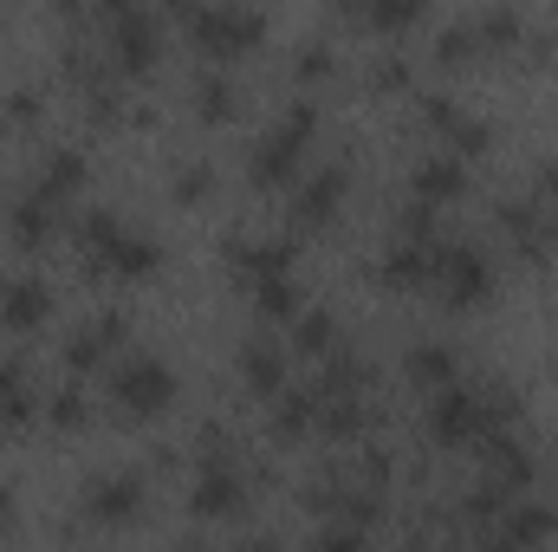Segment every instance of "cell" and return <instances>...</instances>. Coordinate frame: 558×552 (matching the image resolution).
<instances>
[{"label": "cell", "mask_w": 558, "mask_h": 552, "mask_svg": "<svg viewBox=\"0 0 558 552\" xmlns=\"http://www.w3.org/2000/svg\"><path fill=\"white\" fill-rule=\"evenodd\" d=\"M318 429H325L331 442L364 435V429H371V397H318Z\"/></svg>", "instance_id": "cell-27"}, {"label": "cell", "mask_w": 558, "mask_h": 552, "mask_svg": "<svg viewBox=\"0 0 558 552\" xmlns=\"http://www.w3.org/2000/svg\"><path fill=\"white\" fill-rule=\"evenodd\" d=\"M351 189V163H318L305 182H292V228H325Z\"/></svg>", "instance_id": "cell-9"}, {"label": "cell", "mask_w": 558, "mask_h": 552, "mask_svg": "<svg viewBox=\"0 0 558 552\" xmlns=\"http://www.w3.org/2000/svg\"><path fill=\"white\" fill-rule=\"evenodd\" d=\"M474 552H513V547L507 540H487V547H474Z\"/></svg>", "instance_id": "cell-45"}, {"label": "cell", "mask_w": 558, "mask_h": 552, "mask_svg": "<svg viewBox=\"0 0 558 552\" xmlns=\"http://www.w3.org/2000/svg\"><path fill=\"white\" fill-rule=\"evenodd\" d=\"M410 79H416V72H410L403 52H377V59L364 65V85H371V92H410Z\"/></svg>", "instance_id": "cell-33"}, {"label": "cell", "mask_w": 558, "mask_h": 552, "mask_svg": "<svg viewBox=\"0 0 558 552\" xmlns=\"http://www.w3.org/2000/svg\"><path fill=\"white\" fill-rule=\"evenodd\" d=\"M52 228H59V202H46L39 189H26V195L7 202V235H13L20 248H46Z\"/></svg>", "instance_id": "cell-19"}, {"label": "cell", "mask_w": 558, "mask_h": 552, "mask_svg": "<svg viewBox=\"0 0 558 552\" xmlns=\"http://www.w3.org/2000/svg\"><path fill=\"white\" fill-rule=\"evenodd\" d=\"M481 481H494L500 494H526L533 488V448L513 435V429H500V435H487L481 442Z\"/></svg>", "instance_id": "cell-12"}, {"label": "cell", "mask_w": 558, "mask_h": 552, "mask_svg": "<svg viewBox=\"0 0 558 552\" xmlns=\"http://www.w3.org/2000/svg\"><path fill=\"white\" fill-rule=\"evenodd\" d=\"M46 416H52V429H85V422H92V397H85L78 384H65V391H52Z\"/></svg>", "instance_id": "cell-37"}, {"label": "cell", "mask_w": 558, "mask_h": 552, "mask_svg": "<svg viewBox=\"0 0 558 552\" xmlns=\"http://www.w3.org/2000/svg\"><path fill=\"white\" fill-rule=\"evenodd\" d=\"M487 143H494V124H487V118H468V111H461V118H454V131H448V143H441V149H454V156L468 163V156H481Z\"/></svg>", "instance_id": "cell-36"}, {"label": "cell", "mask_w": 558, "mask_h": 552, "mask_svg": "<svg viewBox=\"0 0 558 552\" xmlns=\"http://www.w3.org/2000/svg\"><path fill=\"white\" fill-rule=\"evenodd\" d=\"M494 221H500V235L513 241V254H526V261H539L546 254V208L539 202H526V195H507L500 208H494Z\"/></svg>", "instance_id": "cell-18"}, {"label": "cell", "mask_w": 558, "mask_h": 552, "mask_svg": "<svg viewBox=\"0 0 558 552\" xmlns=\"http://www.w3.org/2000/svg\"><path fill=\"white\" fill-rule=\"evenodd\" d=\"M234 552H286V547H279L274 533H254V540H241V547H234Z\"/></svg>", "instance_id": "cell-43"}, {"label": "cell", "mask_w": 558, "mask_h": 552, "mask_svg": "<svg viewBox=\"0 0 558 552\" xmlns=\"http://www.w3.org/2000/svg\"><path fill=\"white\" fill-rule=\"evenodd\" d=\"M39 111H46V92H39V85H33V79H26V85H13V92H7V124H33V118H39Z\"/></svg>", "instance_id": "cell-40"}, {"label": "cell", "mask_w": 558, "mask_h": 552, "mask_svg": "<svg viewBox=\"0 0 558 552\" xmlns=\"http://www.w3.org/2000/svg\"><path fill=\"white\" fill-rule=\"evenodd\" d=\"M428 52H435V65H461V59H474V52H481L474 20H441L435 39H428Z\"/></svg>", "instance_id": "cell-31"}, {"label": "cell", "mask_w": 558, "mask_h": 552, "mask_svg": "<svg viewBox=\"0 0 558 552\" xmlns=\"http://www.w3.org/2000/svg\"><path fill=\"white\" fill-rule=\"evenodd\" d=\"M410 552H428V547H422V540H416V547H410Z\"/></svg>", "instance_id": "cell-46"}, {"label": "cell", "mask_w": 558, "mask_h": 552, "mask_svg": "<svg viewBox=\"0 0 558 552\" xmlns=\"http://www.w3.org/2000/svg\"><path fill=\"white\" fill-rule=\"evenodd\" d=\"M267 429H274L279 442H299V435H312V429H318V391H299V384H286L274 404H267Z\"/></svg>", "instance_id": "cell-23"}, {"label": "cell", "mask_w": 558, "mask_h": 552, "mask_svg": "<svg viewBox=\"0 0 558 552\" xmlns=\"http://www.w3.org/2000/svg\"><path fill=\"white\" fill-rule=\"evenodd\" d=\"M124 338H131V319H124V312H98V319H85V325L65 338V364H72V371L118 364V358H124Z\"/></svg>", "instance_id": "cell-10"}, {"label": "cell", "mask_w": 558, "mask_h": 552, "mask_svg": "<svg viewBox=\"0 0 558 552\" xmlns=\"http://www.w3.org/2000/svg\"><path fill=\"white\" fill-rule=\"evenodd\" d=\"M0 527H13V494L0 488Z\"/></svg>", "instance_id": "cell-44"}, {"label": "cell", "mask_w": 558, "mask_h": 552, "mask_svg": "<svg viewBox=\"0 0 558 552\" xmlns=\"http://www.w3.org/2000/svg\"><path fill=\"white\" fill-rule=\"evenodd\" d=\"M422 429L435 448H461V442H487V416H481V384H448L428 397Z\"/></svg>", "instance_id": "cell-6"}, {"label": "cell", "mask_w": 558, "mask_h": 552, "mask_svg": "<svg viewBox=\"0 0 558 552\" xmlns=\"http://www.w3.org/2000/svg\"><path fill=\"white\" fill-rule=\"evenodd\" d=\"M241 384H247L254 397L274 404L279 391H286V345H274V338H247V345H241Z\"/></svg>", "instance_id": "cell-20"}, {"label": "cell", "mask_w": 558, "mask_h": 552, "mask_svg": "<svg viewBox=\"0 0 558 552\" xmlns=\"http://www.w3.org/2000/svg\"><path fill=\"white\" fill-rule=\"evenodd\" d=\"M169 189H175V202H208L215 169H208L202 156H189V163H175V169H169Z\"/></svg>", "instance_id": "cell-34"}, {"label": "cell", "mask_w": 558, "mask_h": 552, "mask_svg": "<svg viewBox=\"0 0 558 552\" xmlns=\"http://www.w3.org/2000/svg\"><path fill=\"white\" fill-rule=\"evenodd\" d=\"M468 189V163L454 156V149H428V156H416V169H410V202H428V208H448L454 195Z\"/></svg>", "instance_id": "cell-14"}, {"label": "cell", "mask_w": 558, "mask_h": 552, "mask_svg": "<svg viewBox=\"0 0 558 552\" xmlns=\"http://www.w3.org/2000/svg\"><path fill=\"white\" fill-rule=\"evenodd\" d=\"M182 26L208 52V65H228L234 52H254L267 39V13L260 7H182Z\"/></svg>", "instance_id": "cell-3"}, {"label": "cell", "mask_w": 558, "mask_h": 552, "mask_svg": "<svg viewBox=\"0 0 558 552\" xmlns=\"http://www.w3.org/2000/svg\"><path fill=\"white\" fill-rule=\"evenodd\" d=\"M441 241V235H435ZM435 241H390L384 254H377V279L384 286H428V267H435Z\"/></svg>", "instance_id": "cell-21"}, {"label": "cell", "mask_w": 558, "mask_h": 552, "mask_svg": "<svg viewBox=\"0 0 558 552\" xmlns=\"http://www.w3.org/2000/svg\"><path fill=\"white\" fill-rule=\"evenodd\" d=\"M118 228H124V215H118V208H105V202H92V208H78V221H72V241H78V248H85V261H92V254H98V248H105Z\"/></svg>", "instance_id": "cell-32"}, {"label": "cell", "mask_w": 558, "mask_h": 552, "mask_svg": "<svg viewBox=\"0 0 558 552\" xmlns=\"http://www.w3.org/2000/svg\"><path fill=\"white\" fill-rule=\"evenodd\" d=\"M312 552H371V527H351V520H325Z\"/></svg>", "instance_id": "cell-38"}, {"label": "cell", "mask_w": 558, "mask_h": 552, "mask_svg": "<svg viewBox=\"0 0 558 552\" xmlns=\"http://www.w3.org/2000/svg\"><path fill=\"white\" fill-rule=\"evenodd\" d=\"M468 20H474V39H481L487 52H507V46L526 39V20H520L513 7H487V13H468Z\"/></svg>", "instance_id": "cell-29"}, {"label": "cell", "mask_w": 558, "mask_h": 552, "mask_svg": "<svg viewBox=\"0 0 558 552\" xmlns=\"http://www.w3.org/2000/svg\"><path fill=\"white\" fill-rule=\"evenodd\" d=\"M156 261H162V241L149 235V228H118L98 254H92V267L98 274H118V279H143V274H156Z\"/></svg>", "instance_id": "cell-13"}, {"label": "cell", "mask_w": 558, "mask_h": 552, "mask_svg": "<svg viewBox=\"0 0 558 552\" xmlns=\"http://www.w3.org/2000/svg\"><path fill=\"white\" fill-rule=\"evenodd\" d=\"M254 292V312L267 319V325H292L299 312H305V292H299V279H260V286H247Z\"/></svg>", "instance_id": "cell-25"}, {"label": "cell", "mask_w": 558, "mask_h": 552, "mask_svg": "<svg viewBox=\"0 0 558 552\" xmlns=\"http://www.w3.org/2000/svg\"><path fill=\"white\" fill-rule=\"evenodd\" d=\"M118 111H124V79H105V85H92V92H85V118L111 124Z\"/></svg>", "instance_id": "cell-39"}, {"label": "cell", "mask_w": 558, "mask_h": 552, "mask_svg": "<svg viewBox=\"0 0 558 552\" xmlns=\"http://www.w3.org/2000/svg\"><path fill=\"white\" fill-rule=\"evenodd\" d=\"M0 422L7 429L33 422V384H26V364L20 358H0Z\"/></svg>", "instance_id": "cell-28"}, {"label": "cell", "mask_w": 558, "mask_h": 552, "mask_svg": "<svg viewBox=\"0 0 558 552\" xmlns=\"http://www.w3.org/2000/svg\"><path fill=\"white\" fill-rule=\"evenodd\" d=\"M416 111H422V124H435V131H454V118H461V105L448 92H422Z\"/></svg>", "instance_id": "cell-41"}, {"label": "cell", "mask_w": 558, "mask_h": 552, "mask_svg": "<svg viewBox=\"0 0 558 552\" xmlns=\"http://www.w3.org/2000/svg\"><path fill=\"white\" fill-rule=\"evenodd\" d=\"M344 20H357V26H377V33H403V26H416L422 7L416 0H371V7H338Z\"/></svg>", "instance_id": "cell-30"}, {"label": "cell", "mask_w": 558, "mask_h": 552, "mask_svg": "<svg viewBox=\"0 0 558 552\" xmlns=\"http://www.w3.org/2000/svg\"><path fill=\"white\" fill-rule=\"evenodd\" d=\"M428 286H435V299L454 305V312L494 299V261H487V248H481V241H461V235H454V241H435Z\"/></svg>", "instance_id": "cell-2"}, {"label": "cell", "mask_w": 558, "mask_h": 552, "mask_svg": "<svg viewBox=\"0 0 558 552\" xmlns=\"http://www.w3.org/2000/svg\"><path fill=\"white\" fill-rule=\"evenodd\" d=\"M221 254H228L234 274H247V286L292 274V235H228Z\"/></svg>", "instance_id": "cell-11"}, {"label": "cell", "mask_w": 558, "mask_h": 552, "mask_svg": "<svg viewBox=\"0 0 558 552\" xmlns=\"http://www.w3.org/2000/svg\"><path fill=\"white\" fill-rule=\"evenodd\" d=\"M292 72H299V79H331V72H338L331 39H299V46H292Z\"/></svg>", "instance_id": "cell-35"}, {"label": "cell", "mask_w": 558, "mask_h": 552, "mask_svg": "<svg viewBox=\"0 0 558 552\" xmlns=\"http://www.w3.org/2000/svg\"><path fill=\"white\" fill-rule=\"evenodd\" d=\"M52 312V286L39 274H0V325L7 332H33Z\"/></svg>", "instance_id": "cell-15"}, {"label": "cell", "mask_w": 558, "mask_h": 552, "mask_svg": "<svg viewBox=\"0 0 558 552\" xmlns=\"http://www.w3.org/2000/svg\"><path fill=\"white\" fill-rule=\"evenodd\" d=\"M292 351H305V358H331V351H338V319H331L325 305H305V312L292 319Z\"/></svg>", "instance_id": "cell-26"}, {"label": "cell", "mask_w": 558, "mask_h": 552, "mask_svg": "<svg viewBox=\"0 0 558 552\" xmlns=\"http://www.w3.org/2000/svg\"><path fill=\"white\" fill-rule=\"evenodd\" d=\"M111 404H118V416H131V422L162 416L175 404V371H169L162 358H149V351L118 358V364H111Z\"/></svg>", "instance_id": "cell-5"}, {"label": "cell", "mask_w": 558, "mask_h": 552, "mask_svg": "<svg viewBox=\"0 0 558 552\" xmlns=\"http://www.w3.org/2000/svg\"><path fill=\"white\" fill-rule=\"evenodd\" d=\"M156 52H162V20L137 0H111L105 7V59H111V72L137 79V72L156 65Z\"/></svg>", "instance_id": "cell-4"}, {"label": "cell", "mask_w": 558, "mask_h": 552, "mask_svg": "<svg viewBox=\"0 0 558 552\" xmlns=\"http://www.w3.org/2000/svg\"><path fill=\"white\" fill-rule=\"evenodd\" d=\"M85 176H92L85 149H78V143H52V149L39 156V182H33V189H39L46 202H72V195L85 189Z\"/></svg>", "instance_id": "cell-17"}, {"label": "cell", "mask_w": 558, "mask_h": 552, "mask_svg": "<svg viewBox=\"0 0 558 552\" xmlns=\"http://www.w3.org/2000/svg\"><path fill=\"white\" fill-rule=\"evenodd\" d=\"M553 527H558V514H553V501H513L507 514H500V533L494 540H507L513 552H526V547H539V540H553Z\"/></svg>", "instance_id": "cell-22"}, {"label": "cell", "mask_w": 558, "mask_h": 552, "mask_svg": "<svg viewBox=\"0 0 558 552\" xmlns=\"http://www.w3.org/2000/svg\"><path fill=\"white\" fill-rule=\"evenodd\" d=\"M539 195H546V235L558 241V169H546V176H539Z\"/></svg>", "instance_id": "cell-42"}, {"label": "cell", "mask_w": 558, "mask_h": 552, "mask_svg": "<svg viewBox=\"0 0 558 552\" xmlns=\"http://www.w3.org/2000/svg\"><path fill=\"white\" fill-rule=\"evenodd\" d=\"M312 137H318V105H312V98H292L274 124L254 137V149H247V176H254V189H279V182H292V176H299V156H305V143Z\"/></svg>", "instance_id": "cell-1"}, {"label": "cell", "mask_w": 558, "mask_h": 552, "mask_svg": "<svg viewBox=\"0 0 558 552\" xmlns=\"http://www.w3.org/2000/svg\"><path fill=\"white\" fill-rule=\"evenodd\" d=\"M403 377L435 397V391H448V384L461 377V351H454L448 338H416V345L403 351Z\"/></svg>", "instance_id": "cell-16"}, {"label": "cell", "mask_w": 558, "mask_h": 552, "mask_svg": "<svg viewBox=\"0 0 558 552\" xmlns=\"http://www.w3.org/2000/svg\"><path fill=\"white\" fill-rule=\"evenodd\" d=\"M189 98H195V118H202V124H221V118H234L241 85L228 79V65H202L195 85H189Z\"/></svg>", "instance_id": "cell-24"}, {"label": "cell", "mask_w": 558, "mask_h": 552, "mask_svg": "<svg viewBox=\"0 0 558 552\" xmlns=\"http://www.w3.org/2000/svg\"><path fill=\"white\" fill-rule=\"evenodd\" d=\"M189 507H195L202 520H234V514H247V468H241L234 455L202 461V468H195V494H189Z\"/></svg>", "instance_id": "cell-8"}, {"label": "cell", "mask_w": 558, "mask_h": 552, "mask_svg": "<svg viewBox=\"0 0 558 552\" xmlns=\"http://www.w3.org/2000/svg\"><path fill=\"white\" fill-rule=\"evenodd\" d=\"M143 501H149V488H143L137 468H98V475L85 481L78 514L98 520V527H131V520L143 514Z\"/></svg>", "instance_id": "cell-7"}]
</instances>
